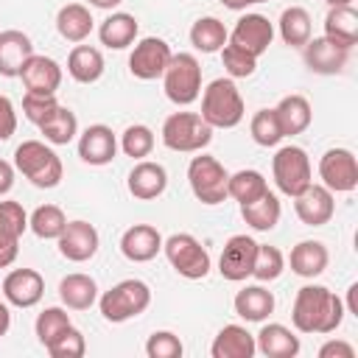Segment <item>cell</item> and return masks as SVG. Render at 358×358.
Returning <instances> with one entry per match:
<instances>
[{"label":"cell","mask_w":358,"mask_h":358,"mask_svg":"<svg viewBox=\"0 0 358 358\" xmlns=\"http://www.w3.org/2000/svg\"><path fill=\"white\" fill-rule=\"evenodd\" d=\"M59 243V255L70 263H87L95 257L98 246H101V238H98V229L90 224V221H67V227L62 229V235L56 238Z\"/></svg>","instance_id":"7c38bea8"},{"label":"cell","mask_w":358,"mask_h":358,"mask_svg":"<svg viewBox=\"0 0 358 358\" xmlns=\"http://www.w3.org/2000/svg\"><path fill=\"white\" fill-rule=\"evenodd\" d=\"M319 179L330 193H352L358 187V162L350 148H327L319 159Z\"/></svg>","instance_id":"30bf717a"},{"label":"cell","mask_w":358,"mask_h":358,"mask_svg":"<svg viewBox=\"0 0 358 358\" xmlns=\"http://www.w3.org/2000/svg\"><path fill=\"white\" fill-rule=\"evenodd\" d=\"M296 218L305 227H324L336 213V199L324 185H308L299 196H294Z\"/></svg>","instance_id":"ac0fdd59"},{"label":"cell","mask_w":358,"mask_h":358,"mask_svg":"<svg viewBox=\"0 0 358 358\" xmlns=\"http://www.w3.org/2000/svg\"><path fill=\"white\" fill-rule=\"evenodd\" d=\"M185 352L182 341L171 330H154L145 341V355L148 358H179Z\"/></svg>","instance_id":"7dc6e473"},{"label":"cell","mask_w":358,"mask_h":358,"mask_svg":"<svg viewBox=\"0 0 358 358\" xmlns=\"http://www.w3.org/2000/svg\"><path fill=\"white\" fill-rule=\"evenodd\" d=\"M28 229V213L20 201H0V268H8L17 260L20 238Z\"/></svg>","instance_id":"5bb4252c"},{"label":"cell","mask_w":358,"mask_h":358,"mask_svg":"<svg viewBox=\"0 0 358 358\" xmlns=\"http://www.w3.org/2000/svg\"><path fill=\"white\" fill-rule=\"evenodd\" d=\"M39 131L45 134V143H50V145H67V143L76 140V134H78V117H76L73 109L59 106V109L39 126Z\"/></svg>","instance_id":"74e56055"},{"label":"cell","mask_w":358,"mask_h":358,"mask_svg":"<svg viewBox=\"0 0 358 358\" xmlns=\"http://www.w3.org/2000/svg\"><path fill=\"white\" fill-rule=\"evenodd\" d=\"M67 73L78 84H95L103 76V56L92 45H76L67 56Z\"/></svg>","instance_id":"836d02e7"},{"label":"cell","mask_w":358,"mask_h":358,"mask_svg":"<svg viewBox=\"0 0 358 358\" xmlns=\"http://www.w3.org/2000/svg\"><path fill=\"white\" fill-rule=\"evenodd\" d=\"M45 350H48L50 358H81V355L87 352V341H84V333L70 324V327H67L59 338H53Z\"/></svg>","instance_id":"f6af8a7d"},{"label":"cell","mask_w":358,"mask_h":358,"mask_svg":"<svg viewBox=\"0 0 358 358\" xmlns=\"http://www.w3.org/2000/svg\"><path fill=\"white\" fill-rule=\"evenodd\" d=\"M249 131H252V140L263 148H271L282 140V126H280V117H277L274 109H257L252 115Z\"/></svg>","instance_id":"60d3db41"},{"label":"cell","mask_w":358,"mask_h":358,"mask_svg":"<svg viewBox=\"0 0 358 358\" xmlns=\"http://www.w3.org/2000/svg\"><path fill=\"white\" fill-rule=\"evenodd\" d=\"M327 6H347V3H352V0H324Z\"/></svg>","instance_id":"9f6ffc18"},{"label":"cell","mask_w":358,"mask_h":358,"mask_svg":"<svg viewBox=\"0 0 358 358\" xmlns=\"http://www.w3.org/2000/svg\"><path fill=\"white\" fill-rule=\"evenodd\" d=\"M137 31H140V22L134 14H126V11H112L101 28H98V39L101 45H106L109 50H123L129 48L134 39H137Z\"/></svg>","instance_id":"4316f807"},{"label":"cell","mask_w":358,"mask_h":358,"mask_svg":"<svg viewBox=\"0 0 358 358\" xmlns=\"http://www.w3.org/2000/svg\"><path fill=\"white\" fill-rule=\"evenodd\" d=\"M280 215H282V207H280V199L266 190L260 199L249 201V204H241V218L255 229V232H268L280 224Z\"/></svg>","instance_id":"d6a6232c"},{"label":"cell","mask_w":358,"mask_h":358,"mask_svg":"<svg viewBox=\"0 0 358 358\" xmlns=\"http://www.w3.org/2000/svg\"><path fill=\"white\" fill-rule=\"evenodd\" d=\"M288 263H291V271H294L296 277L313 280V277H319V274L327 268L330 252H327V246H324L322 241H299V243L291 249Z\"/></svg>","instance_id":"484cf974"},{"label":"cell","mask_w":358,"mask_h":358,"mask_svg":"<svg viewBox=\"0 0 358 358\" xmlns=\"http://www.w3.org/2000/svg\"><path fill=\"white\" fill-rule=\"evenodd\" d=\"M271 39H274V25H271L268 17H263V14H243V17L235 22L232 34H229V42H235L238 48H243V50L252 53L255 59H260V56L268 50Z\"/></svg>","instance_id":"e0dca14e"},{"label":"cell","mask_w":358,"mask_h":358,"mask_svg":"<svg viewBox=\"0 0 358 358\" xmlns=\"http://www.w3.org/2000/svg\"><path fill=\"white\" fill-rule=\"evenodd\" d=\"M302 59H305L310 73L336 76V73L344 70V64L350 59V48H341L338 42H333L327 36H310L302 45Z\"/></svg>","instance_id":"9a60e30c"},{"label":"cell","mask_w":358,"mask_h":358,"mask_svg":"<svg viewBox=\"0 0 358 358\" xmlns=\"http://www.w3.org/2000/svg\"><path fill=\"white\" fill-rule=\"evenodd\" d=\"M227 8H232V11H246L249 6H255L257 0H221Z\"/></svg>","instance_id":"db71d44e"},{"label":"cell","mask_w":358,"mask_h":358,"mask_svg":"<svg viewBox=\"0 0 358 358\" xmlns=\"http://www.w3.org/2000/svg\"><path fill=\"white\" fill-rule=\"evenodd\" d=\"M213 140V126L199 112H173L162 123V143L179 154H196Z\"/></svg>","instance_id":"5b68a950"},{"label":"cell","mask_w":358,"mask_h":358,"mask_svg":"<svg viewBox=\"0 0 358 358\" xmlns=\"http://www.w3.org/2000/svg\"><path fill=\"white\" fill-rule=\"evenodd\" d=\"M227 179H229L227 168L215 157H210V154H199L187 165L190 190L207 207H215V204H221L227 199Z\"/></svg>","instance_id":"9c48e42d"},{"label":"cell","mask_w":358,"mask_h":358,"mask_svg":"<svg viewBox=\"0 0 358 358\" xmlns=\"http://www.w3.org/2000/svg\"><path fill=\"white\" fill-rule=\"evenodd\" d=\"M255 255H257V241L255 238H249V235H232L224 243V252L218 257L221 277L229 280V282H243L246 277H252Z\"/></svg>","instance_id":"4fadbf2b"},{"label":"cell","mask_w":358,"mask_h":358,"mask_svg":"<svg viewBox=\"0 0 358 358\" xmlns=\"http://www.w3.org/2000/svg\"><path fill=\"white\" fill-rule=\"evenodd\" d=\"M255 352V336L243 324H224L210 344L213 358H252Z\"/></svg>","instance_id":"d4e9b609"},{"label":"cell","mask_w":358,"mask_h":358,"mask_svg":"<svg viewBox=\"0 0 358 358\" xmlns=\"http://www.w3.org/2000/svg\"><path fill=\"white\" fill-rule=\"evenodd\" d=\"M162 90L171 103L190 106L201 95V64L193 53H173L165 73H162Z\"/></svg>","instance_id":"8992f818"},{"label":"cell","mask_w":358,"mask_h":358,"mask_svg":"<svg viewBox=\"0 0 358 358\" xmlns=\"http://www.w3.org/2000/svg\"><path fill=\"white\" fill-rule=\"evenodd\" d=\"M120 148L131 159H145L154 151V131L145 123L126 126V131L120 134Z\"/></svg>","instance_id":"7bdbcfd3"},{"label":"cell","mask_w":358,"mask_h":358,"mask_svg":"<svg viewBox=\"0 0 358 358\" xmlns=\"http://www.w3.org/2000/svg\"><path fill=\"white\" fill-rule=\"evenodd\" d=\"M257 3H266V0H257Z\"/></svg>","instance_id":"6f0895ef"},{"label":"cell","mask_w":358,"mask_h":358,"mask_svg":"<svg viewBox=\"0 0 358 358\" xmlns=\"http://www.w3.org/2000/svg\"><path fill=\"white\" fill-rule=\"evenodd\" d=\"M64 227H67V215H64L62 207H56V204H39V207L28 215V229H31L36 238H42V241H56Z\"/></svg>","instance_id":"f35d334b"},{"label":"cell","mask_w":358,"mask_h":358,"mask_svg":"<svg viewBox=\"0 0 358 358\" xmlns=\"http://www.w3.org/2000/svg\"><path fill=\"white\" fill-rule=\"evenodd\" d=\"M213 129H235L243 115V95L235 84V78H215L207 84V90L201 92V112H199Z\"/></svg>","instance_id":"7a4b0ae2"},{"label":"cell","mask_w":358,"mask_h":358,"mask_svg":"<svg viewBox=\"0 0 358 358\" xmlns=\"http://www.w3.org/2000/svg\"><path fill=\"white\" fill-rule=\"evenodd\" d=\"M120 252L131 263H148L162 252V235L151 224H134L120 235Z\"/></svg>","instance_id":"7402d4cb"},{"label":"cell","mask_w":358,"mask_h":358,"mask_svg":"<svg viewBox=\"0 0 358 358\" xmlns=\"http://www.w3.org/2000/svg\"><path fill=\"white\" fill-rule=\"evenodd\" d=\"M277 117H280V126H282V137H294V134H302L310 120H313V109H310V101L305 95H285L277 106H274Z\"/></svg>","instance_id":"1f68e13d"},{"label":"cell","mask_w":358,"mask_h":358,"mask_svg":"<svg viewBox=\"0 0 358 358\" xmlns=\"http://www.w3.org/2000/svg\"><path fill=\"white\" fill-rule=\"evenodd\" d=\"M221 62L229 78H249L257 70V59L252 53H246L243 48H238L235 42L227 39V45L221 48Z\"/></svg>","instance_id":"ee69618b"},{"label":"cell","mask_w":358,"mask_h":358,"mask_svg":"<svg viewBox=\"0 0 358 358\" xmlns=\"http://www.w3.org/2000/svg\"><path fill=\"white\" fill-rule=\"evenodd\" d=\"M31 56H34V42L28 34L17 28L0 31V76L20 78V70Z\"/></svg>","instance_id":"603a6c76"},{"label":"cell","mask_w":358,"mask_h":358,"mask_svg":"<svg viewBox=\"0 0 358 358\" xmlns=\"http://www.w3.org/2000/svg\"><path fill=\"white\" fill-rule=\"evenodd\" d=\"M266 190H268V182L255 168H243L238 173H229V179H227V196L235 199L238 204H249V201L260 199Z\"/></svg>","instance_id":"d590c367"},{"label":"cell","mask_w":358,"mask_h":358,"mask_svg":"<svg viewBox=\"0 0 358 358\" xmlns=\"http://www.w3.org/2000/svg\"><path fill=\"white\" fill-rule=\"evenodd\" d=\"M229 39V31L218 17H199L190 28V45L201 53H218Z\"/></svg>","instance_id":"e575fe53"},{"label":"cell","mask_w":358,"mask_h":358,"mask_svg":"<svg viewBox=\"0 0 358 358\" xmlns=\"http://www.w3.org/2000/svg\"><path fill=\"white\" fill-rule=\"evenodd\" d=\"M255 347L266 358H294V355H299L302 344H299V336L291 327H285L280 322H268L255 336Z\"/></svg>","instance_id":"cb8c5ba5"},{"label":"cell","mask_w":358,"mask_h":358,"mask_svg":"<svg viewBox=\"0 0 358 358\" xmlns=\"http://www.w3.org/2000/svg\"><path fill=\"white\" fill-rule=\"evenodd\" d=\"M62 103L56 101V95H39V92H25L22 95V112L34 126H42Z\"/></svg>","instance_id":"bcb514c9"},{"label":"cell","mask_w":358,"mask_h":358,"mask_svg":"<svg viewBox=\"0 0 358 358\" xmlns=\"http://www.w3.org/2000/svg\"><path fill=\"white\" fill-rule=\"evenodd\" d=\"M319 358H355V347L350 341L333 338V341L319 347Z\"/></svg>","instance_id":"681fc988"},{"label":"cell","mask_w":358,"mask_h":358,"mask_svg":"<svg viewBox=\"0 0 358 358\" xmlns=\"http://www.w3.org/2000/svg\"><path fill=\"white\" fill-rule=\"evenodd\" d=\"M123 0H90V6H95V8H103V11H112V8H117Z\"/></svg>","instance_id":"11a10c76"},{"label":"cell","mask_w":358,"mask_h":358,"mask_svg":"<svg viewBox=\"0 0 358 358\" xmlns=\"http://www.w3.org/2000/svg\"><path fill=\"white\" fill-rule=\"evenodd\" d=\"M59 299L70 310H87V308H92L98 302V282L90 274L73 271V274L62 277V282H59Z\"/></svg>","instance_id":"83f0119b"},{"label":"cell","mask_w":358,"mask_h":358,"mask_svg":"<svg viewBox=\"0 0 358 358\" xmlns=\"http://www.w3.org/2000/svg\"><path fill=\"white\" fill-rule=\"evenodd\" d=\"M162 252L171 268L185 280H204L210 274V252L190 232H173L162 241Z\"/></svg>","instance_id":"52a82bcc"},{"label":"cell","mask_w":358,"mask_h":358,"mask_svg":"<svg viewBox=\"0 0 358 358\" xmlns=\"http://www.w3.org/2000/svg\"><path fill=\"white\" fill-rule=\"evenodd\" d=\"M285 271V257L277 246L268 243H257V255H255V266H252V277L257 282H271Z\"/></svg>","instance_id":"b9f144b4"},{"label":"cell","mask_w":358,"mask_h":358,"mask_svg":"<svg viewBox=\"0 0 358 358\" xmlns=\"http://www.w3.org/2000/svg\"><path fill=\"white\" fill-rule=\"evenodd\" d=\"M277 25H280L282 42L291 45V48H302V45L310 39V34H313L310 14H308V8H302V6L285 8V11L280 14V22H277Z\"/></svg>","instance_id":"8d00e7d4"},{"label":"cell","mask_w":358,"mask_h":358,"mask_svg":"<svg viewBox=\"0 0 358 358\" xmlns=\"http://www.w3.org/2000/svg\"><path fill=\"white\" fill-rule=\"evenodd\" d=\"M126 187L129 193L137 199V201H151V199H159L168 187V171L165 165L159 162H151V159H137V165L131 168L129 179H126Z\"/></svg>","instance_id":"44dd1931"},{"label":"cell","mask_w":358,"mask_h":358,"mask_svg":"<svg viewBox=\"0 0 358 358\" xmlns=\"http://www.w3.org/2000/svg\"><path fill=\"white\" fill-rule=\"evenodd\" d=\"M14 165L11 162H6V159H0V196H6V193H11V187H14Z\"/></svg>","instance_id":"f907efd6"},{"label":"cell","mask_w":358,"mask_h":358,"mask_svg":"<svg viewBox=\"0 0 358 358\" xmlns=\"http://www.w3.org/2000/svg\"><path fill=\"white\" fill-rule=\"evenodd\" d=\"M324 36L338 42L341 48H350L358 42V11L352 3L347 6H330L324 17Z\"/></svg>","instance_id":"f546056e"},{"label":"cell","mask_w":358,"mask_h":358,"mask_svg":"<svg viewBox=\"0 0 358 358\" xmlns=\"http://www.w3.org/2000/svg\"><path fill=\"white\" fill-rule=\"evenodd\" d=\"M117 154V137L106 123H92L78 137V157L87 165H109Z\"/></svg>","instance_id":"d6986e66"},{"label":"cell","mask_w":358,"mask_h":358,"mask_svg":"<svg viewBox=\"0 0 358 358\" xmlns=\"http://www.w3.org/2000/svg\"><path fill=\"white\" fill-rule=\"evenodd\" d=\"M17 131V109L11 98L0 95V140H8Z\"/></svg>","instance_id":"c3c4849f"},{"label":"cell","mask_w":358,"mask_h":358,"mask_svg":"<svg viewBox=\"0 0 358 358\" xmlns=\"http://www.w3.org/2000/svg\"><path fill=\"white\" fill-rule=\"evenodd\" d=\"M92 25H95V20H92L90 8L81 6V3H67L56 14V31H59V36L67 39V42H76V45H81L92 34Z\"/></svg>","instance_id":"4dcf8cb0"},{"label":"cell","mask_w":358,"mask_h":358,"mask_svg":"<svg viewBox=\"0 0 358 358\" xmlns=\"http://www.w3.org/2000/svg\"><path fill=\"white\" fill-rule=\"evenodd\" d=\"M173 50L165 39L159 36H145L134 45V50L129 53V73L140 81H154V78H162L168 62H171Z\"/></svg>","instance_id":"8fae6325"},{"label":"cell","mask_w":358,"mask_h":358,"mask_svg":"<svg viewBox=\"0 0 358 358\" xmlns=\"http://www.w3.org/2000/svg\"><path fill=\"white\" fill-rule=\"evenodd\" d=\"M70 324H73V322H70V313H67L64 308H59V305L45 308V310L36 316V322H34L36 341H39L42 347H48V344H50L53 338H59Z\"/></svg>","instance_id":"ab89813d"},{"label":"cell","mask_w":358,"mask_h":358,"mask_svg":"<svg viewBox=\"0 0 358 358\" xmlns=\"http://www.w3.org/2000/svg\"><path fill=\"white\" fill-rule=\"evenodd\" d=\"M45 296V277L36 268H14L3 280V299L14 308H34Z\"/></svg>","instance_id":"2e32d148"},{"label":"cell","mask_w":358,"mask_h":358,"mask_svg":"<svg viewBox=\"0 0 358 358\" xmlns=\"http://www.w3.org/2000/svg\"><path fill=\"white\" fill-rule=\"evenodd\" d=\"M347 310L358 316V282H352V285L347 288Z\"/></svg>","instance_id":"816d5d0a"},{"label":"cell","mask_w":358,"mask_h":358,"mask_svg":"<svg viewBox=\"0 0 358 358\" xmlns=\"http://www.w3.org/2000/svg\"><path fill=\"white\" fill-rule=\"evenodd\" d=\"M271 173H274L277 190L282 196H291V199L299 196L313 182L310 157L299 145H282V148H277V154L271 159Z\"/></svg>","instance_id":"ba28073f"},{"label":"cell","mask_w":358,"mask_h":358,"mask_svg":"<svg viewBox=\"0 0 358 358\" xmlns=\"http://www.w3.org/2000/svg\"><path fill=\"white\" fill-rule=\"evenodd\" d=\"M344 302L324 285H302L294 296L291 322L299 333H333L344 322Z\"/></svg>","instance_id":"6da1fadb"},{"label":"cell","mask_w":358,"mask_h":358,"mask_svg":"<svg viewBox=\"0 0 358 358\" xmlns=\"http://www.w3.org/2000/svg\"><path fill=\"white\" fill-rule=\"evenodd\" d=\"M20 78H22V84H25V92L56 95V90L62 87V67H59L56 59L42 56V53H34V56L22 64Z\"/></svg>","instance_id":"ffe728a7"},{"label":"cell","mask_w":358,"mask_h":358,"mask_svg":"<svg viewBox=\"0 0 358 358\" xmlns=\"http://www.w3.org/2000/svg\"><path fill=\"white\" fill-rule=\"evenodd\" d=\"M235 313L243 322H266L274 313V294L263 285H246L235 294Z\"/></svg>","instance_id":"f1b7e54d"},{"label":"cell","mask_w":358,"mask_h":358,"mask_svg":"<svg viewBox=\"0 0 358 358\" xmlns=\"http://www.w3.org/2000/svg\"><path fill=\"white\" fill-rule=\"evenodd\" d=\"M11 327V310H8V302H0V336H6Z\"/></svg>","instance_id":"f5cc1de1"},{"label":"cell","mask_w":358,"mask_h":358,"mask_svg":"<svg viewBox=\"0 0 358 358\" xmlns=\"http://www.w3.org/2000/svg\"><path fill=\"white\" fill-rule=\"evenodd\" d=\"M14 168L34 185V187H56L64 176V168H62V159L59 154L42 143V140H22L14 151Z\"/></svg>","instance_id":"3957f363"},{"label":"cell","mask_w":358,"mask_h":358,"mask_svg":"<svg viewBox=\"0 0 358 358\" xmlns=\"http://www.w3.org/2000/svg\"><path fill=\"white\" fill-rule=\"evenodd\" d=\"M148 305H151V288L143 280H134V277L120 280L117 285L103 291L101 299H98L101 316L112 324H120V322H129V319L140 316Z\"/></svg>","instance_id":"277c9868"}]
</instances>
